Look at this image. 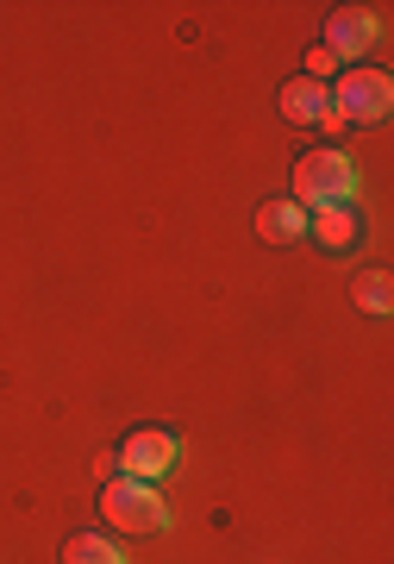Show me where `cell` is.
I'll list each match as a JSON object with an SVG mask.
<instances>
[{
  "mask_svg": "<svg viewBox=\"0 0 394 564\" xmlns=\"http://www.w3.org/2000/svg\"><path fill=\"white\" fill-rule=\"evenodd\" d=\"M295 195L300 207H351L357 202V163L344 151H307L295 163Z\"/></svg>",
  "mask_w": 394,
  "mask_h": 564,
  "instance_id": "cell-1",
  "label": "cell"
},
{
  "mask_svg": "<svg viewBox=\"0 0 394 564\" xmlns=\"http://www.w3.org/2000/svg\"><path fill=\"white\" fill-rule=\"evenodd\" d=\"M394 101V82L382 69H344L326 88V120H351V126H375Z\"/></svg>",
  "mask_w": 394,
  "mask_h": 564,
  "instance_id": "cell-2",
  "label": "cell"
},
{
  "mask_svg": "<svg viewBox=\"0 0 394 564\" xmlns=\"http://www.w3.org/2000/svg\"><path fill=\"white\" fill-rule=\"evenodd\" d=\"M100 514H107V527H119V533H163V527H169V508H163L157 484H139V477H107Z\"/></svg>",
  "mask_w": 394,
  "mask_h": 564,
  "instance_id": "cell-3",
  "label": "cell"
},
{
  "mask_svg": "<svg viewBox=\"0 0 394 564\" xmlns=\"http://www.w3.org/2000/svg\"><path fill=\"white\" fill-rule=\"evenodd\" d=\"M176 433L169 426H144V433H132V440L119 445L113 458H119V477H139V484H157L163 470L176 464Z\"/></svg>",
  "mask_w": 394,
  "mask_h": 564,
  "instance_id": "cell-4",
  "label": "cell"
},
{
  "mask_svg": "<svg viewBox=\"0 0 394 564\" xmlns=\"http://www.w3.org/2000/svg\"><path fill=\"white\" fill-rule=\"evenodd\" d=\"M375 32H382L375 13H363V7H338L332 20H326V51H332L338 63H357L375 44Z\"/></svg>",
  "mask_w": 394,
  "mask_h": 564,
  "instance_id": "cell-5",
  "label": "cell"
},
{
  "mask_svg": "<svg viewBox=\"0 0 394 564\" xmlns=\"http://www.w3.org/2000/svg\"><path fill=\"white\" fill-rule=\"evenodd\" d=\"M307 232H314L326 251H351L363 239V220H357V207H314L307 214Z\"/></svg>",
  "mask_w": 394,
  "mask_h": 564,
  "instance_id": "cell-6",
  "label": "cell"
},
{
  "mask_svg": "<svg viewBox=\"0 0 394 564\" xmlns=\"http://www.w3.org/2000/svg\"><path fill=\"white\" fill-rule=\"evenodd\" d=\"M300 232H307V207H300V202H263V207H256V239L295 245Z\"/></svg>",
  "mask_w": 394,
  "mask_h": 564,
  "instance_id": "cell-7",
  "label": "cell"
},
{
  "mask_svg": "<svg viewBox=\"0 0 394 564\" xmlns=\"http://www.w3.org/2000/svg\"><path fill=\"white\" fill-rule=\"evenodd\" d=\"M282 120H295V126L326 120V82H314V76L288 82V88H282Z\"/></svg>",
  "mask_w": 394,
  "mask_h": 564,
  "instance_id": "cell-8",
  "label": "cell"
},
{
  "mask_svg": "<svg viewBox=\"0 0 394 564\" xmlns=\"http://www.w3.org/2000/svg\"><path fill=\"white\" fill-rule=\"evenodd\" d=\"M63 564H125V552L107 533H76V540L63 545Z\"/></svg>",
  "mask_w": 394,
  "mask_h": 564,
  "instance_id": "cell-9",
  "label": "cell"
},
{
  "mask_svg": "<svg viewBox=\"0 0 394 564\" xmlns=\"http://www.w3.org/2000/svg\"><path fill=\"white\" fill-rule=\"evenodd\" d=\"M351 295H357V307H363V314H388V295H394V289H388V270H370V276H357Z\"/></svg>",
  "mask_w": 394,
  "mask_h": 564,
  "instance_id": "cell-10",
  "label": "cell"
},
{
  "mask_svg": "<svg viewBox=\"0 0 394 564\" xmlns=\"http://www.w3.org/2000/svg\"><path fill=\"white\" fill-rule=\"evenodd\" d=\"M332 69H338V57L326 51V44H314V51H307V76H314V82H326Z\"/></svg>",
  "mask_w": 394,
  "mask_h": 564,
  "instance_id": "cell-11",
  "label": "cell"
}]
</instances>
